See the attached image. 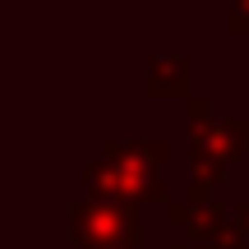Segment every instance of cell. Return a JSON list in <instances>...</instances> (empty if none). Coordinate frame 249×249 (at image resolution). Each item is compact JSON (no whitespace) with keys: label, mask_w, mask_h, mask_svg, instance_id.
Here are the masks:
<instances>
[{"label":"cell","mask_w":249,"mask_h":249,"mask_svg":"<svg viewBox=\"0 0 249 249\" xmlns=\"http://www.w3.org/2000/svg\"><path fill=\"white\" fill-rule=\"evenodd\" d=\"M161 143H116L102 161L88 166V185L107 198L139 203V198H161Z\"/></svg>","instance_id":"obj_1"},{"label":"cell","mask_w":249,"mask_h":249,"mask_svg":"<svg viewBox=\"0 0 249 249\" xmlns=\"http://www.w3.org/2000/svg\"><path fill=\"white\" fill-rule=\"evenodd\" d=\"M245 120H208V102H194V161H198V176L213 180L240 157L245 148Z\"/></svg>","instance_id":"obj_2"},{"label":"cell","mask_w":249,"mask_h":249,"mask_svg":"<svg viewBox=\"0 0 249 249\" xmlns=\"http://www.w3.org/2000/svg\"><path fill=\"white\" fill-rule=\"evenodd\" d=\"M74 231H79V245L83 249H97V245H120L124 235L134 231V217L120 213L111 203H83L74 213Z\"/></svg>","instance_id":"obj_3"},{"label":"cell","mask_w":249,"mask_h":249,"mask_svg":"<svg viewBox=\"0 0 249 249\" xmlns=\"http://www.w3.org/2000/svg\"><path fill=\"white\" fill-rule=\"evenodd\" d=\"M185 88H189V60L166 55V60L152 65V74H148V92L152 97H185Z\"/></svg>","instance_id":"obj_4"},{"label":"cell","mask_w":249,"mask_h":249,"mask_svg":"<svg viewBox=\"0 0 249 249\" xmlns=\"http://www.w3.org/2000/svg\"><path fill=\"white\" fill-rule=\"evenodd\" d=\"M231 33L249 37V0H231Z\"/></svg>","instance_id":"obj_5"},{"label":"cell","mask_w":249,"mask_h":249,"mask_svg":"<svg viewBox=\"0 0 249 249\" xmlns=\"http://www.w3.org/2000/svg\"><path fill=\"white\" fill-rule=\"evenodd\" d=\"M111 249H116V245H111Z\"/></svg>","instance_id":"obj_6"}]
</instances>
